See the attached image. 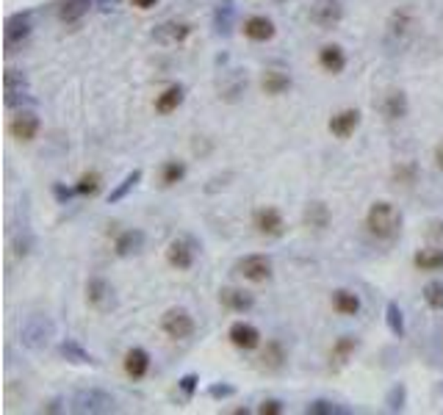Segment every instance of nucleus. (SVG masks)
Instances as JSON below:
<instances>
[{
  "label": "nucleus",
  "instance_id": "nucleus-25",
  "mask_svg": "<svg viewBox=\"0 0 443 415\" xmlns=\"http://www.w3.org/2000/svg\"><path fill=\"white\" fill-rule=\"evenodd\" d=\"M3 89H6V105L14 108L17 103H23L28 97V78L20 70H6L3 72Z\"/></svg>",
  "mask_w": 443,
  "mask_h": 415
},
{
  "label": "nucleus",
  "instance_id": "nucleus-13",
  "mask_svg": "<svg viewBox=\"0 0 443 415\" xmlns=\"http://www.w3.org/2000/svg\"><path fill=\"white\" fill-rule=\"evenodd\" d=\"M242 37L247 42H253V45H266V42H272L277 37V26L266 14H250L242 23Z\"/></svg>",
  "mask_w": 443,
  "mask_h": 415
},
{
  "label": "nucleus",
  "instance_id": "nucleus-28",
  "mask_svg": "<svg viewBox=\"0 0 443 415\" xmlns=\"http://www.w3.org/2000/svg\"><path fill=\"white\" fill-rule=\"evenodd\" d=\"M330 222H333V214H330V208L324 205V202H311L308 208H305V214H302V225L308 227V230H313V233H324L327 227H330Z\"/></svg>",
  "mask_w": 443,
  "mask_h": 415
},
{
  "label": "nucleus",
  "instance_id": "nucleus-48",
  "mask_svg": "<svg viewBox=\"0 0 443 415\" xmlns=\"http://www.w3.org/2000/svg\"><path fill=\"white\" fill-rule=\"evenodd\" d=\"M440 230H443V219H440Z\"/></svg>",
  "mask_w": 443,
  "mask_h": 415
},
{
  "label": "nucleus",
  "instance_id": "nucleus-36",
  "mask_svg": "<svg viewBox=\"0 0 443 415\" xmlns=\"http://www.w3.org/2000/svg\"><path fill=\"white\" fill-rule=\"evenodd\" d=\"M385 327L393 338H404V310L396 305V302H388L385 305Z\"/></svg>",
  "mask_w": 443,
  "mask_h": 415
},
{
  "label": "nucleus",
  "instance_id": "nucleus-7",
  "mask_svg": "<svg viewBox=\"0 0 443 415\" xmlns=\"http://www.w3.org/2000/svg\"><path fill=\"white\" fill-rule=\"evenodd\" d=\"M161 332L169 341H188L197 332V321L186 307H169L161 316Z\"/></svg>",
  "mask_w": 443,
  "mask_h": 415
},
{
  "label": "nucleus",
  "instance_id": "nucleus-35",
  "mask_svg": "<svg viewBox=\"0 0 443 415\" xmlns=\"http://www.w3.org/2000/svg\"><path fill=\"white\" fill-rule=\"evenodd\" d=\"M141 177H144V172H141V169H133V172H128V174L119 180V185H114V188H111V194H108V202H111V205L122 202V199H125V196H128V194H130V191H133V188L141 183Z\"/></svg>",
  "mask_w": 443,
  "mask_h": 415
},
{
  "label": "nucleus",
  "instance_id": "nucleus-16",
  "mask_svg": "<svg viewBox=\"0 0 443 415\" xmlns=\"http://www.w3.org/2000/svg\"><path fill=\"white\" fill-rule=\"evenodd\" d=\"M360 119H363V114H360L357 108H341V111H335V114L330 117L327 130H330L333 139L346 141V139H352L355 130L360 128Z\"/></svg>",
  "mask_w": 443,
  "mask_h": 415
},
{
  "label": "nucleus",
  "instance_id": "nucleus-1",
  "mask_svg": "<svg viewBox=\"0 0 443 415\" xmlns=\"http://www.w3.org/2000/svg\"><path fill=\"white\" fill-rule=\"evenodd\" d=\"M363 227L366 233L380 241V244H391L399 239L402 233V214L396 211V205L388 202V199H377L368 205L366 211V219H363Z\"/></svg>",
  "mask_w": 443,
  "mask_h": 415
},
{
  "label": "nucleus",
  "instance_id": "nucleus-46",
  "mask_svg": "<svg viewBox=\"0 0 443 415\" xmlns=\"http://www.w3.org/2000/svg\"><path fill=\"white\" fill-rule=\"evenodd\" d=\"M435 166L443 172V139L435 144Z\"/></svg>",
  "mask_w": 443,
  "mask_h": 415
},
{
  "label": "nucleus",
  "instance_id": "nucleus-23",
  "mask_svg": "<svg viewBox=\"0 0 443 415\" xmlns=\"http://www.w3.org/2000/svg\"><path fill=\"white\" fill-rule=\"evenodd\" d=\"M261 368L264 371H269V374H277V371H283L286 368V363H288V349H286V343L280 341V338H272V341H266V346H261Z\"/></svg>",
  "mask_w": 443,
  "mask_h": 415
},
{
  "label": "nucleus",
  "instance_id": "nucleus-33",
  "mask_svg": "<svg viewBox=\"0 0 443 415\" xmlns=\"http://www.w3.org/2000/svg\"><path fill=\"white\" fill-rule=\"evenodd\" d=\"M213 26H216V34H222V37L233 34V26H236V6H233V0H222V3L216 6Z\"/></svg>",
  "mask_w": 443,
  "mask_h": 415
},
{
  "label": "nucleus",
  "instance_id": "nucleus-27",
  "mask_svg": "<svg viewBox=\"0 0 443 415\" xmlns=\"http://www.w3.org/2000/svg\"><path fill=\"white\" fill-rule=\"evenodd\" d=\"M59 354H61L67 363H72V365H100V360H97L92 352H86L83 343L75 341V338H64V341L59 343Z\"/></svg>",
  "mask_w": 443,
  "mask_h": 415
},
{
  "label": "nucleus",
  "instance_id": "nucleus-15",
  "mask_svg": "<svg viewBox=\"0 0 443 415\" xmlns=\"http://www.w3.org/2000/svg\"><path fill=\"white\" fill-rule=\"evenodd\" d=\"M191 34H194V26H191V23H186V20H166V23H161V26H155L152 39H155L158 45H164V48H175V45L188 42Z\"/></svg>",
  "mask_w": 443,
  "mask_h": 415
},
{
  "label": "nucleus",
  "instance_id": "nucleus-31",
  "mask_svg": "<svg viewBox=\"0 0 443 415\" xmlns=\"http://www.w3.org/2000/svg\"><path fill=\"white\" fill-rule=\"evenodd\" d=\"M413 269L424 272V274H437L443 272V250L437 247H424L413 255Z\"/></svg>",
  "mask_w": 443,
  "mask_h": 415
},
{
  "label": "nucleus",
  "instance_id": "nucleus-4",
  "mask_svg": "<svg viewBox=\"0 0 443 415\" xmlns=\"http://www.w3.org/2000/svg\"><path fill=\"white\" fill-rule=\"evenodd\" d=\"M53 332H56L53 321H50L48 316L34 313V316H28V318H26V324L20 327V341H23V346H26V349H31V352H42V349H48V343H50Z\"/></svg>",
  "mask_w": 443,
  "mask_h": 415
},
{
  "label": "nucleus",
  "instance_id": "nucleus-41",
  "mask_svg": "<svg viewBox=\"0 0 443 415\" xmlns=\"http://www.w3.org/2000/svg\"><path fill=\"white\" fill-rule=\"evenodd\" d=\"M404 396H407L404 385H393V387L388 390V396H385L388 409H391V412H402V409H404Z\"/></svg>",
  "mask_w": 443,
  "mask_h": 415
},
{
  "label": "nucleus",
  "instance_id": "nucleus-44",
  "mask_svg": "<svg viewBox=\"0 0 443 415\" xmlns=\"http://www.w3.org/2000/svg\"><path fill=\"white\" fill-rule=\"evenodd\" d=\"M53 194H56V199H59L61 205H67V202L75 196V185H72V188H64L61 183H56V185H53Z\"/></svg>",
  "mask_w": 443,
  "mask_h": 415
},
{
  "label": "nucleus",
  "instance_id": "nucleus-42",
  "mask_svg": "<svg viewBox=\"0 0 443 415\" xmlns=\"http://www.w3.org/2000/svg\"><path fill=\"white\" fill-rule=\"evenodd\" d=\"M208 396L216 398V401L233 398V396H236V385H230V382H210V385H208Z\"/></svg>",
  "mask_w": 443,
  "mask_h": 415
},
{
  "label": "nucleus",
  "instance_id": "nucleus-47",
  "mask_svg": "<svg viewBox=\"0 0 443 415\" xmlns=\"http://www.w3.org/2000/svg\"><path fill=\"white\" fill-rule=\"evenodd\" d=\"M59 404H61V401H59V398H53V401H48V404L42 407V412H61L64 407H59Z\"/></svg>",
  "mask_w": 443,
  "mask_h": 415
},
{
  "label": "nucleus",
  "instance_id": "nucleus-20",
  "mask_svg": "<svg viewBox=\"0 0 443 415\" xmlns=\"http://www.w3.org/2000/svg\"><path fill=\"white\" fill-rule=\"evenodd\" d=\"M316 61H319V67H322L327 75H341V72L346 70V64H349V56H346V50H344L338 42H327V45L319 48Z\"/></svg>",
  "mask_w": 443,
  "mask_h": 415
},
{
  "label": "nucleus",
  "instance_id": "nucleus-11",
  "mask_svg": "<svg viewBox=\"0 0 443 415\" xmlns=\"http://www.w3.org/2000/svg\"><path fill=\"white\" fill-rule=\"evenodd\" d=\"M34 34V14L31 12H17L6 20L3 26V45H6V53H14L17 45H23L28 37Z\"/></svg>",
  "mask_w": 443,
  "mask_h": 415
},
{
  "label": "nucleus",
  "instance_id": "nucleus-37",
  "mask_svg": "<svg viewBox=\"0 0 443 415\" xmlns=\"http://www.w3.org/2000/svg\"><path fill=\"white\" fill-rule=\"evenodd\" d=\"M100 188H103V177H100V172H83L81 177H78V183H75V194L78 196H97L100 194Z\"/></svg>",
  "mask_w": 443,
  "mask_h": 415
},
{
  "label": "nucleus",
  "instance_id": "nucleus-9",
  "mask_svg": "<svg viewBox=\"0 0 443 415\" xmlns=\"http://www.w3.org/2000/svg\"><path fill=\"white\" fill-rule=\"evenodd\" d=\"M308 20L322 31H333L344 20V3L341 0H313L308 9Z\"/></svg>",
  "mask_w": 443,
  "mask_h": 415
},
{
  "label": "nucleus",
  "instance_id": "nucleus-24",
  "mask_svg": "<svg viewBox=\"0 0 443 415\" xmlns=\"http://www.w3.org/2000/svg\"><path fill=\"white\" fill-rule=\"evenodd\" d=\"M111 247H114V255H117V258H130V255L141 252V247H144V230H139V227L119 230V233L114 236Z\"/></svg>",
  "mask_w": 443,
  "mask_h": 415
},
{
  "label": "nucleus",
  "instance_id": "nucleus-17",
  "mask_svg": "<svg viewBox=\"0 0 443 415\" xmlns=\"http://www.w3.org/2000/svg\"><path fill=\"white\" fill-rule=\"evenodd\" d=\"M39 130H42V119H39L34 111H20V114H14V117L9 119V133H12V139H17V141H23V144H31V141L39 136Z\"/></svg>",
  "mask_w": 443,
  "mask_h": 415
},
{
  "label": "nucleus",
  "instance_id": "nucleus-8",
  "mask_svg": "<svg viewBox=\"0 0 443 415\" xmlns=\"http://www.w3.org/2000/svg\"><path fill=\"white\" fill-rule=\"evenodd\" d=\"M86 305H89L95 313H100V316L111 313V310L117 307V291H114V285H111L106 277H100V274L89 277V280H86Z\"/></svg>",
  "mask_w": 443,
  "mask_h": 415
},
{
  "label": "nucleus",
  "instance_id": "nucleus-3",
  "mask_svg": "<svg viewBox=\"0 0 443 415\" xmlns=\"http://www.w3.org/2000/svg\"><path fill=\"white\" fill-rule=\"evenodd\" d=\"M233 272L244 280V283H253V285H266L272 277H275V266H272V258L269 255H244L236 261Z\"/></svg>",
  "mask_w": 443,
  "mask_h": 415
},
{
  "label": "nucleus",
  "instance_id": "nucleus-12",
  "mask_svg": "<svg viewBox=\"0 0 443 415\" xmlns=\"http://www.w3.org/2000/svg\"><path fill=\"white\" fill-rule=\"evenodd\" d=\"M122 371L130 382H144L152 371V354L144 346H130L122 354Z\"/></svg>",
  "mask_w": 443,
  "mask_h": 415
},
{
  "label": "nucleus",
  "instance_id": "nucleus-6",
  "mask_svg": "<svg viewBox=\"0 0 443 415\" xmlns=\"http://www.w3.org/2000/svg\"><path fill=\"white\" fill-rule=\"evenodd\" d=\"M415 28H418V17H415V12H413L410 6H404V9H396V12L388 17V23H385V37H388V42H393L396 48H404V45L413 39Z\"/></svg>",
  "mask_w": 443,
  "mask_h": 415
},
{
  "label": "nucleus",
  "instance_id": "nucleus-49",
  "mask_svg": "<svg viewBox=\"0 0 443 415\" xmlns=\"http://www.w3.org/2000/svg\"><path fill=\"white\" fill-rule=\"evenodd\" d=\"M280 3H286V0H280Z\"/></svg>",
  "mask_w": 443,
  "mask_h": 415
},
{
  "label": "nucleus",
  "instance_id": "nucleus-18",
  "mask_svg": "<svg viewBox=\"0 0 443 415\" xmlns=\"http://www.w3.org/2000/svg\"><path fill=\"white\" fill-rule=\"evenodd\" d=\"M380 114L385 117V122H402L410 114V100L404 89H388L380 100Z\"/></svg>",
  "mask_w": 443,
  "mask_h": 415
},
{
  "label": "nucleus",
  "instance_id": "nucleus-45",
  "mask_svg": "<svg viewBox=\"0 0 443 415\" xmlns=\"http://www.w3.org/2000/svg\"><path fill=\"white\" fill-rule=\"evenodd\" d=\"M130 3H133L139 12H150V9L158 6V0H130Z\"/></svg>",
  "mask_w": 443,
  "mask_h": 415
},
{
  "label": "nucleus",
  "instance_id": "nucleus-21",
  "mask_svg": "<svg viewBox=\"0 0 443 415\" xmlns=\"http://www.w3.org/2000/svg\"><path fill=\"white\" fill-rule=\"evenodd\" d=\"M95 6H97V0H61L56 6V17L64 26H78V23H83V17L92 14Z\"/></svg>",
  "mask_w": 443,
  "mask_h": 415
},
{
  "label": "nucleus",
  "instance_id": "nucleus-19",
  "mask_svg": "<svg viewBox=\"0 0 443 415\" xmlns=\"http://www.w3.org/2000/svg\"><path fill=\"white\" fill-rule=\"evenodd\" d=\"M219 305L230 313H250L255 307V294H250L247 288L225 285V288H219Z\"/></svg>",
  "mask_w": 443,
  "mask_h": 415
},
{
  "label": "nucleus",
  "instance_id": "nucleus-2",
  "mask_svg": "<svg viewBox=\"0 0 443 415\" xmlns=\"http://www.w3.org/2000/svg\"><path fill=\"white\" fill-rule=\"evenodd\" d=\"M197 250L199 247L191 236H175L164 250V261L175 272H191L197 263Z\"/></svg>",
  "mask_w": 443,
  "mask_h": 415
},
{
  "label": "nucleus",
  "instance_id": "nucleus-34",
  "mask_svg": "<svg viewBox=\"0 0 443 415\" xmlns=\"http://www.w3.org/2000/svg\"><path fill=\"white\" fill-rule=\"evenodd\" d=\"M391 180L393 185H402V188H413L418 183V163L415 161H399L391 172Z\"/></svg>",
  "mask_w": 443,
  "mask_h": 415
},
{
  "label": "nucleus",
  "instance_id": "nucleus-5",
  "mask_svg": "<svg viewBox=\"0 0 443 415\" xmlns=\"http://www.w3.org/2000/svg\"><path fill=\"white\" fill-rule=\"evenodd\" d=\"M253 230L264 239H283L288 225H286V216L280 208L275 205H261L253 211Z\"/></svg>",
  "mask_w": 443,
  "mask_h": 415
},
{
  "label": "nucleus",
  "instance_id": "nucleus-22",
  "mask_svg": "<svg viewBox=\"0 0 443 415\" xmlns=\"http://www.w3.org/2000/svg\"><path fill=\"white\" fill-rule=\"evenodd\" d=\"M183 100H186V86L183 83H169L166 89H161L155 94L152 108H155L158 117H169V114H175L183 105Z\"/></svg>",
  "mask_w": 443,
  "mask_h": 415
},
{
  "label": "nucleus",
  "instance_id": "nucleus-10",
  "mask_svg": "<svg viewBox=\"0 0 443 415\" xmlns=\"http://www.w3.org/2000/svg\"><path fill=\"white\" fill-rule=\"evenodd\" d=\"M72 409L75 412H114L117 409V398L100 387H83L75 393L72 398Z\"/></svg>",
  "mask_w": 443,
  "mask_h": 415
},
{
  "label": "nucleus",
  "instance_id": "nucleus-14",
  "mask_svg": "<svg viewBox=\"0 0 443 415\" xmlns=\"http://www.w3.org/2000/svg\"><path fill=\"white\" fill-rule=\"evenodd\" d=\"M228 341L230 346H236L239 352H258L264 346V335L255 324L250 321H233L228 327Z\"/></svg>",
  "mask_w": 443,
  "mask_h": 415
},
{
  "label": "nucleus",
  "instance_id": "nucleus-43",
  "mask_svg": "<svg viewBox=\"0 0 443 415\" xmlns=\"http://www.w3.org/2000/svg\"><path fill=\"white\" fill-rule=\"evenodd\" d=\"M258 412L261 415H280V412H286V404L280 398H264L258 404Z\"/></svg>",
  "mask_w": 443,
  "mask_h": 415
},
{
  "label": "nucleus",
  "instance_id": "nucleus-39",
  "mask_svg": "<svg viewBox=\"0 0 443 415\" xmlns=\"http://www.w3.org/2000/svg\"><path fill=\"white\" fill-rule=\"evenodd\" d=\"M421 296H424V302H426V307H429V310H435V313H443V283H440V280H432V283H426Z\"/></svg>",
  "mask_w": 443,
  "mask_h": 415
},
{
  "label": "nucleus",
  "instance_id": "nucleus-32",
  "mask_svg": "<svg viewBox=\"0 0 443 415\" xmlns=\"http://www.w3.org/2000/svg\"><path fill=\"white\" fill-rule=\"evenodd\" d=\"M261 89L269 97H280L291 89V75H286L283 70H266L264 78H261Z\"/></svg>",
  "mask_w": 443,
  "mask_h": 415
},
{
  "label": "nucleus",
  "instance_id": "nucleus-26",
  "mask_svg": "<svg viewBox=\"0 0 443 415\" xmlns=\"http://www.w3.org/2000/svg\"><path fill=\"white\" fill-rule=\"evenodd\" d=\"M357 349H360V338H357V335H341V338H335L333 346H330V365H333V368L346 365V363L355 357Z\"/></svg>",
  "mask_w": 443,
  "mask_h": 415
},
{
  "label": "nucleus",
  "instance_id": "nucleus-40",
  "mask_svg": "<svg viewBox=\"0 0 443 415\" xmlns=\"http://www.w3.org/2000/svg\"><path fill=\"white\" fill-rule=\"evenodd\" d=\"M177 390L183 393V398H186V401H191V398H194V393L199 390V374H194V371L183 374V376L177 379Z\"/></svg>",
  "mask_w": 443,
  "mask_h": 415
},
{
  "label": "nucleus",
  "instance_id": "nucleus-38",
  "mask_svg": "<svg viewBox=\"0 0 443 415\" xmlns=\"http://www.w3.org/2000/svg\"><path fill=\"white\" fill-rule=\"evenodd\" d=\"M305 412L308 415H341V412H346V407H341L333 398H313V401H308Z\"/></svg>",
  "mask_w": 443,
  "mask_h": 415
},
{
  "label": "nucleus",
  "instance_id": "nucleus-30",
  "mask_svg": "<svg viewBox=\"0 0 443 415\" xmlns=\"http://www.w3.org/2000/svg\"><path fill=\"white\" fill-rule=\"evenodd\" d=\"M330 305L338 316L344 318H355L360 313V296L352 291V288H335L333 296H330Z\"/></svg>",
  "mask_w": 443,
  "mask_h": 415
},
{
  "label": "nucleus",
  "instance_id": "nucleus-29",
  "mask_svg": "<svg viewBox=\"0 0 443 415\" xmlns=\"http://www.w3.org/2000/svg\"><path fill=\"white\" fill-rule=\"evenodd\" d=\"M186 174H188L186 161H180V158H166V161L161 163V169H158V185H161V188H175V185H180V183L186 180Z\"/></svg>",
  "mask_w": 443,
  "mask_h": 415
}]
</instances>
